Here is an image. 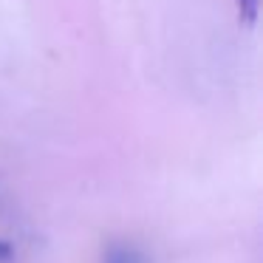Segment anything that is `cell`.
Instances as JSON below:
<instances>
[{"label": "cell", "mask_w": 263, "mask_h": 263, "mask_svg": "<svg viewBox=\"0 0 263 263\" xmlns=\"http://www.w3.org/2000/svg\"><path fill=\"white\" fill-rule=\"evenodd\" d=\"M105 263H147L144 255L130 243H110L105 252Z\"/></svg>", "instance_id": "6da1fadb"}, {"label": "cell", "mask_w": 263, "mask_h": 263, "mask_svg": "<svg viewBox=\"0 0 263 263\" xmlns=\"http://www.w3.org/2000/svg\"><path fill=\"white\" fill-rule=\"evenodd\" d=\"M238 3V17L243 26H255L260 14V0H235Z\"/></svg>", "instance_id": "7a4b0ae2"}, {"label": "cell", "mask_w": 263, "mask_h": 263, "mask_svg": "<svg viewBox=\"0 0 263 263\" xmlns=\"http://www.w3.org/2000/svg\"><path fill=\"white\" fill-rule=\"evenodd\" d=\"M12 260H14V246L0 238V263H12Z\"/></svg>", "instance_id": "3957f363"}]
</instances>
